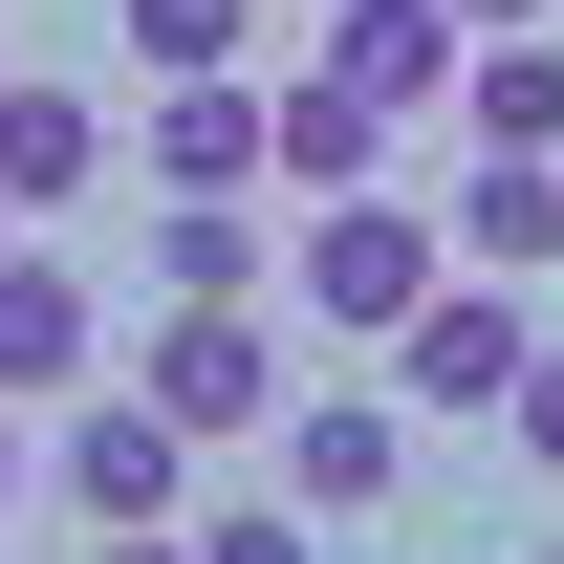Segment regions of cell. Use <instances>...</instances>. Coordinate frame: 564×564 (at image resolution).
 Wrapping results in <instances>:
<instances>
[{"label":"cell","instance_id":"6da1fadb","mask_svg":"<svg viewBox=\"0 0 564 564\" xmlns=\"http://www.w3.org/2000/svg\"><path fill=\"white\" fill-rule=\"evenodd\" d=\"M282 282H304V304H326L348 348H391V326H413L434 282H456V239H434V217L391 196V174H369V196H326V217H282Z\"/></svg>","mask_w":564,"mask_h":564},{"label":"cell","instance_id":"7a4b0ae2","mask_svg":"<svg viewBox=\"0 0 564 564\" xmlns=\"http://www.w3.org/2000/svg\"><path fill=\"white\" fill-rule=\"evenodd\" d=\"M521 348H543V326H521V282H434L413 326H391V369H413V413H499V391H521Z\"/></svg>","mask_w":564,"mask_h":564},{"label":"cell","instance_id":"3957f363","mask_svg":"<svg viewBox=\"0 0 564 564\" xmlns=\"http://www.w3.org/2000/svg\"><path fill=\"white\" fill-rule=\"evenodd\" d=\"M282 499H304V521H391V499H413V413H391V391H304V413H282Z\"/></svg>","mask_w":564,"mask_h":564},{"label":"cell","instance_id":"277c9868","mask_svg":"<svg viewBox=\"0 0 564 564\" xmlns=\"http://www.w3.org/2000/svg\"><path fill=\"white\" fill-rule=\"evenodd\" d=\"M44 478H66V521H87V543H109V521H174V478H196V434L152 413V391H87Z\"/></svg>","mask_w":564,"mask_h":564},{"label":"cell","instance_id":"5b68a950","mask_svg":"<svg viewBox=\"0 0 564 564\" xmlns=\"http://www.w3.org/2000/svg\"><path fill=\"white\" fill-rule=\"evenodd\" d=\"M152 413L217 456V434H261V413H282V348L239 326V304H174V326H152Z\"/></svg>","mask_w":564,"mask_h":564},{"label":"cell","instance_id":"8992f818","mask_svg":"<svg viewBox=\"0 0 564 564\" xmlns=\"http://www.w3.org/2000/svg\"><path fill=\"white\" fill-rule=\"evenodd\" d=\"M261 174L282 196H369V174H391V109H369L348 66H282L261 87Z\"/></svg>","mask_w":564,"mask_h":564},{"label":"cell","instance_id":"52a82bcc","mask_svg":"<svg viewBox=\"0 0 564 564\" xmlns=\"http://www.w3.org/2000/svg\"><path fill=\"white\" fill-rule=\"evenodd\" d=\"M456 44H478L456 0H326V66H348L391 131H413V109H456Z\"/></svg>","mask_w":564,"mask_h":564},{"label":"cell","instance_id":"ba28073f","mask_svg":"<svg viewBox=\"0 0 564 564\" xmlns=\"http://www.w3.org/2000/svg\"><path fill=\"white\" fill-rule=\"evenodd\" d=\"M434 239H456V261H478V282H564V152H478Z\"/></svg>","mask_w":564,"mask_h":564},{"label":"cell","instance_id":"9c48e42d","mask_svg":"<svg viewBox=\"0 0 564 564\" xmlns=\"http://www.w3.org/2000/svg\"><path fill=\"white\" fill-rule=\"evenodd\" d=\"M87 348H109V326H87V261L0 239V413H22V391H87Z\"/></svg>","mask_w":564,"mask_h":564},{"label":"cell","instance_id":"30bf717a","mask_svg":"<svg viewBox=\"0 0 564 564\" xmlns=\"http://www.w3.org/2000/svg\"><path fill=\"white\" fill-rule=\"evenodd\" d=\"M152 174H174V196H282V174H261V66L152 87Z\"/></svg>","mask_w":564,"mask_h":564},{"label":"cell","instance_id":"8fae6325","mask_svg":"<svg viewBox=\"0 0 564 564\" xmlns=\"http://www.w3.org/2000/svg\"><path fill=\"white\" fill-rule=\"evenodd\" d=\"M87 174H109V109L44 87V66H0V217H66Z\"/></svg>","mask_w":564,"mask_h":564},{"label":"cell","instance_id":"7c38bea8","mask_svg":"<svg viewBox=\"0 0 564 564\" xmlns=\"http://www.w3.org/2000/svg\"><path fill=\"white\" fill-rule=\"evenodd\" d=\"M456 131H478V152H564V44H543V22L456 44Z\"/></svg>","mask_w":564,"mask_h":564},{"label":"cell","instance_id":"4fadbf2b","mask_svg":"<svg viewBox=\"0 0 564 564\" xmlns=\"http://www.w3.org/2000/svg\"><path fill=\"white\" fill-rule=\"evenodd\" d=\"M152 282H174V304H261V282H282L261 196H174V217H152Z\"/></svg>","mask_w":564,"mask_h":564},{"label":"cell","instance_id":"5bb4252c","mask_svg":"<svg viewBox=\"0 0 564 564\" xmlns=\"http://www.w3.org/2000/svg\"><path fill=\"white\" fill-rule=\"evenodd\" d=\"M109 44L152 87H196V66H261V0H109Z\"/></svg>","mask_w":564,"mask_h":564},{"label":"cell","instance_id":"9a60e30c","mask_svg":"<svg viewBox=\"0 0 564 564\" xmlns=\"http://www.w3.org/2000/svg\"><path fill=\"white\" fill-rule=\"evenodd\" d=\"M196 564H326V521H304V499H217Z\"/></svg>","mask_w":564,"mask_h":564},{"label":"cell","instance_id":"2e32d148","mask_svg":"<svg viewBox=\"0 0 564 564\" xmlns=\"http://www.w3.org/2000/svg\"><path fill=\"white\" fill-rule=\"evenodd\" d=\"M499 434H521V456H543V478H564V326H543V348H521V391H499Z\"/></svg>","mask_w":564,"mask_h":564},{"label":"cell","instance_id":"e0dca14e","mask_svg":"<svg viewBox=\"0 0 564 564\" xmlns=\"http://www.w3.org/2000/svg\"><path fill=\"white\" fill-rule=\"evenodd\" d=\"M87 564H196V521H109V543H87Z\"/></svg>","mask_w":564,"mask_h":564},{"label":"cell","instance_id":"ac0fdd59","mask_svg":"<svg viewBox=\"0 0 564 564\" xmlns=\"http://www.w3.org/2000/svg\"><path fill=\"white\" fill-rule=\"evenodd\" d=\"M456 22H478V44H499V22H543V0H456Z\"/></svg>","mask_w":564,"mask_h":564},{"label":"cell","instance_id":"d6986e66","mask_svg":"<svg viewBox=\"0 0 564 564\" xmlns=\"http://www.w3.org/2000/svg\"><path fill=\"white\" fill-rule=\"evenodd\" d=\"M0 499H22V413H0Z\"/></svg>","mask_w":564,"mask_h":564},{"label":"cell","instance_id":"ffe728a7","mask_svg":"<svg viewBox=\"0 0 564 564\" xmlns=\"http://www.w3.org/2000/svg\"><path fill=\"white\" fill-rule=\"evenodd\" d=\"M0 239H22V217H0Z\"/></svg>","mask_w":564,"mask_h":564},{"label":"cell","instance_id":"44dd1931","mask_svg":"<svg viewBox=\"0 0 564 564\" xmlns=\"http://www.w3.org/2000/svg\"><path fill=\"white\" fill-rule=\"evenodd\" d=\"M543 564H564V543H543Z\"/></svg>","mask_w":564,"mask_h":564}]
</instances>
